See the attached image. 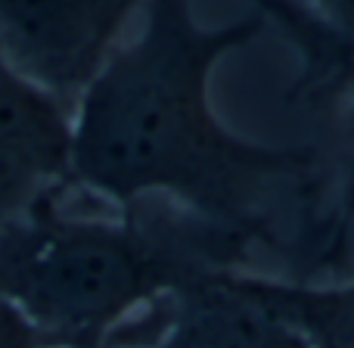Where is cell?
I'll return each instance as SVG.
<instances>
[{"instance_id": "ba28073f", "label": "cell", "mask_w": 354, "mask_h": 348, "mask_svg": "<svg viewBox=\"0 0 354 348\" xmlns=\"http://www.w3.org/2000/svg\"><path fill=\"white\" fill-rule=\"evenodd\" d=\"M41 348H62V345H41Z\"/></svg>"}, {"instance_id": "5b68a950", "label": "cell", "mask_w": 354, "mask_h": 348, "mask_svg": "<svg viewBox=\"0 0 354 348\" xmlns=\"http://www.w3.org/2000/svg\"><path fill=\"white\" fill-rule=\"evenodd\" d=\"M72 172V109L0 53V230Z\"/></svg>"}, {"instance_id": "8992f818", "label": "cell", "mask_w": 354, "mask_h": 348, "mask_svg": "<svg viewBox=\"0 0 354 348\" xmlns=\"http://www.w3.org/2000/svg\"><path fill=\"white\" fill-rule=\"evenodd\" d=\"M44 339L10 299L0 295V348H41Z\"/></svg>"}, {"instance_id": "3957f363", "label": "cell", "mask_w": 354, "mask_h": 348, "mask_svg": "<svg viewBox=\"0 0 354 348\" xmlns=\"http://www.w3.org/2000/svg\"><path fill=\"white\" fill-rule=\"evenodd\" d=\"M143 0H0V53L72 109Z\"/></svg>"}, {"instance_id": "52a82bcc", "label": "cell", "mask_w": 354, "mask_h": 348, "mask_svg": "<svg viewBox=\"0 0 354 348\" xmlns=\"http://www.w3.org/2000/svg\"><path fill=\"white\" fill-rule=\"evenodd\" d=\"M348 199L354 202V118L348 131Z\"/></svg>"}, {"instance_id": "6da1fadb", "label": "cell", "mask_w": 354, "mask_h": 348, "mask_svg": "<svg viewBox=\"0 0 354 348\" xmlns=\"http://www.w3.org/2000/svg\"><path fill=\"white\" fill-rule=\"evenodd\" d=\"M264 31V12L202 25L193 0H143V25L118 41L72 103L75 190L112 208L162 196L274 243L270 202L311 174V149L239 137L212 103L218 62Z\"/></svg>"}, {"instance_id": "7a4b0ae2", "label": "cell", "mask_w": 354, "mask_h": 348, "mask_svg": "<svg viewBox=\"0 0 354 348\" xmlns=\"http://www.w3.org/2000/svg\"><path fill=\"white\" fill-rule=\"evenodd\" d=\"M66 187H50L0 230V295L44 345L109 348L137 311L202 277L243 268L258 243L162 196L115 214L68 212Z\"/></svg>"}, {"instance_id": "277c9868", "label": "cell", "mask_w": 354, "mask_h": 348, "mask_svg": "<svg viewBox=\"0 0 354 348\" xmlns=\"http://www.w3.org/2000/svg\"><path fill=\"white\" fill-rule=\"evenodd\" d=\"M143 324L118 333L112 348H311L239 268L202 277L156 302L143 311Z\"/></svg>"}]
</instances>
